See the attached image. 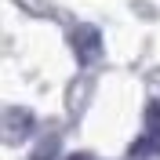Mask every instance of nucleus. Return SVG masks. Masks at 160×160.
<instances>
[{
	"mask_svg": "<svg viewBox=\"0 0 160 160\" xmlns=\"http://www.w3.org/2000/svg\"><path fill=\"white\" fill-rule=\"evenodd\" d=\"M146 117H149V124H160V102H153V106H149V113H146Z\"/></svg>",
	"mask_w": 160,
	"mask_h": 160,
	"instance_id": "obj_4",
	"label": "nucleus"
},
{
	"mask_svg": "<svg viewBox=\"0 0 160 160\" xmlns=\"http://www.w3.org/2000/svg\"><path fill=\"white\" fill-rule=\"evenodd\" d=\"M73 51H77V62L80 66H91V62H98L102 55V37L95 26H80L73 33Z\"/></svg>",
	"mask_w": 160,
	"mask_h": 160,
	"instance_id": "obj_2",
	"label": "nucleus"
},
{
	"mask_svg": "<svg viewBox=\"0 0 160 160\" xmlns=\"http://www.w3.org/2000/svg\"><path fill=\"white\" fill-rule=\"evenodd\" d=\"M128 153H131L135 160H142V157H157V153H160V124H149V131H146L138 142H131Z\"/></svg>",
	"mask_w": 160,
	"mask_h": 160,
	"instance_id": "obj_3",
	"label": "nucleus"
},
{
	"mask_svg": "<svg viewBox=\"0 0 160 160\" xmlns=\"http://www.w3.org/2000/svg\"><path fill=\"white\" fill-rule=\"evenodd\" d=\"M51 153H55V142H51L48 149H40V153H37V160H51Z\"/></svg>",
	"mask_w": 160,
	"mask_h": 160,
	"instance_id": "obj_5",
	"label": "nucleus"
},
{
	"mask_svg": "<svg viewBox=\"0 0 160 160\" xmlns=\"http://www.w3.org/2000/svg\"><path fill=\"white\" fill-rule=\"evenodd\" d=\"M33 113L29 109H22V106H8L4 109V142L8 146H18V142L29 138V131H33Z\"/></svg>",
	"mask_w": 160,
	"mask_h": 160,
	"instance_id": "obj_1",
	"label": "nucleus"
},
{
	"mask_svg": "<svg viewBox=\"0 0 160 160\" xmlns=\"http://www.w3.org/2000/svg\"><path fill=\"white\" fill-rule=\"evenodd\" d=\"M69 160H98V157H91V153H73Z\"/></svg>",
	"mask_w": 160,
	"mask_h": 160,
	"instance_id": "obj_6",
	"label": "nucleus"
}]
</instances>
